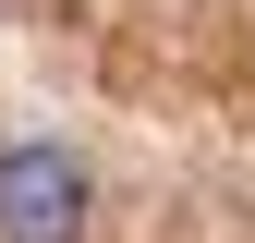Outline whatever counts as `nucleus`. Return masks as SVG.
I'll return each instance as SVG.
<instances>
[{"instance_id": "1", "label": "nucleus", "mask_w": 255, "mask_h": 243, "mask_svg": "<svg viewBox=\"0 0 255 243\" xmlns=\"http://www.w3.org/2000/svg\"><path fill=\"white\" fill-rule=\"evenodd\" d=\"M85 219H98V182L61 134L0 146V243H85Z\"/></svg>"}]
</instances>
